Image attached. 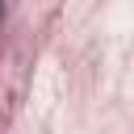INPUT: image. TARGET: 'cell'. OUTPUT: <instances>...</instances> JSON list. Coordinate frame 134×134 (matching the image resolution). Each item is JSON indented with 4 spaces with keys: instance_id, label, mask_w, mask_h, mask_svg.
<instances>
[{
    "instance_id": "obj_1",
    "label": "cell",
    "mask_w": 134,
    "mask_h": 134,
    "mask_svg": "<svg viewBox=\"0 0 134 134\" xmlns=\"http://www.w3.org/2000/svg\"><path fill=\"white\" fill-rule=\"evenodd\" d=\"M0 17H4V0H0Z\"/></svg>"
}]
</instances>
